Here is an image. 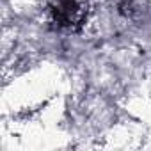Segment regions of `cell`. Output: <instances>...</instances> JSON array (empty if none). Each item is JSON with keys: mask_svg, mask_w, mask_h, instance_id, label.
Segmentation results:
<instances>
[{"mask_svg": "<svg viewBox=\"0 0 151 151\" xmlns=\"http://www.w3.org/2000/svg\"><path fill=\"white\" fill-rule=\"evenodd\" d=\"M45 11L55 29L71 32L82 30L89 18L87 0H46Z\"/></svg>", "mask_w": 151, "mask_h": 151, "instance_id": "obj_1", "label": "cell"}]
</instances>
